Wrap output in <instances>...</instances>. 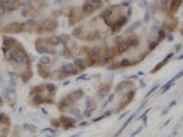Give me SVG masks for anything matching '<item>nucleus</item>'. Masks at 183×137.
I'll list each match as a JSON object with an SVG mask.
<instances>
[{
	"mask_svg": "<svg viewBox=\"0 0 183 137\" xmlns=\"http://www.w3.org/2000/svg\"><path fill=\"white\" fill-rule=\"evenodd\" d=\"M75 103H76V101L71 97V95H68V96L63 97L61 101H60L59 105H57V107H59V110H60L61 112H65L68 109H69L70 106H72Z\"/></svg>",
	"mask_w": 183,
	"mask_h": 137,
	"instance_id": "nucleus-3",
	"label": "nucleus"
},
{
	"mask_svg": "<svg viewBox=\"0 0 183 137\" xmlns=\"http://www.w3.org/2000/svg\"><path fill=\"white\" fill-rule=\"evenodd\" d=\"M88 1L92 2L93 5H95L96 7H98V8L102 6V0H88Z\"/></svg>",
	"mask_w": 183,
	"mask_h": 137,
	"instance_id": "nucleus-18",
	"label": "nucleus"
},
{
	"mask_svg": "<svg viewBox=\"0 0 183 137\" xmlns=\"http://www.w3.org/2000/svg\"><path fill=\"white\" fill-rule=\"evenodd\" d=\"M2 32H5V33H21V32H23V23H18V22L10 23L2 29Z\"/></svg>",
	"mask_w": 183,
	"mask_h": 137,
	"instance_id": "nucleus-2",
	"label": "nucleus"
},
{
	"mask_svg": "<svg viewBox=\"0 0 183 137\" xmlns=\"http://www.w3.org/2000/svg\"><path fill=\"white\" fill-rule=\"evenodd\" d=\"M109 89H110V85H109V84H103V85L101 86V88L98 89V93H97L98 97H100V98H103L104 95L108 94Z\"/></svg>",
	"mask_w": 183,
	"mask_h": 137,
	"instance_id": "nucleus-10",
	"label": "nucleus"
},
{
	"mask_svg": "<svg viewBox=\"0 0 183 137\" xmlns=\"http://www.w3.org/2000/svg\"><path fill=\"white\" fill-rule=\"evenodd\" d=\"M131 5V1L129 0H126V1H122V6H124V7H128Z\"/></svg>",
	"mask_w": 183,
	"mask_h": 137,
	"instance_id": "nucleus-20",
	"label": "nucleus"
},
{
	"mask_svg": "<svg viewBox=\"0 0 183 137\" xmlns=\"http://www.w3.org/2000/svg\"><path fill=\"white\" fill-rule=\"evenodd\" d=\"M165 37H166V31L165 30H163V29H161V30H159V32H158V39H157L158 41L160 43L163 39H165Z\"/></svg>",
	"mask_w": 183,
	"mask_h": 137,
	"instance_id": "nucleus-15",
	"label": "nucleus"
},
{
	"mask_svg": "<svg viewBox=\"0 0 183 137\" xmlns=\"http://www.w3.org/2000/svg\"><path fill=\"white\" fill-rule=\"evenodd\" d=\"M59 120H60L61 126L64 129H70V128H72V127H75V122H76V120L72 119V118H70V117L62 115Z\"/></svg>",
	"mask_w": 183,
	"mask_h": 137,
	"instance_id": "nucleus-5",
	"label": "nucleus"
},
{
	"mask_svg": "<svg viewBox=\"0 0 183 137\" xmlns=\"http://www.w3.org/2000/svg\"><path fill=\"white\" fill-rule=\"evenodd\" d=\"M70 95H71V97H72V98H73V100L77 102L78 100H80V98L84 96V92H82L81 89H77V90L72 92V93H71Z\"/></svg>",
	"mask_w": 183,
	"mask_h": 137,
	"instance_id": "nucleus-12",
	"label": "nucleus"
},
{
	"mask_svg": "<svg viewBox=\"0 0 183 137\" xmlns=\"http://www.w3.org/2000/svg\"><path fill=\"white\" fill-rule=\"evenodd\" d=\"M134 95H135V90H131V92H129L128 94L125 96V98L122 100V104H120V106L118 107V111L122 110V109H124V107H125V106H126V105H127L128 103L131 102L132 100L134 98Z\"/></svg>",
	"mask_w": 183,
	"mask_h": 137,
	"instance_id": "nucleus-8",
	"label": "nucleus"
},
{
	"mask_svg": "<svg viewBox=\"0 0 183 137\" xmlns=\"http://www.w3.org/2000/svg\"><path fill=\"white\" fill-rule=\"evenodd\" d=\"M96 9H98V7H96L95 5H93L92 2L87 1L86 4L82 5V7H81V12H82L85 15H92Z\"/></svg>",
	"mask_w": 183,
	"mask_h": 137,
	"instance_id": "nucleus-7",
	"label": "nucleus"
},
{
	"mask_svg": "<svg viewBox=\"0 0 183 137\" xmlns=\"http://www.w3.org/2000/svg\"><path fill=\"white\" fill-rule=\"evenodd\" d=\"M24 127H25L26 129H29L31 133H35V130H37V128H35L33 125H25Z\"/></svg>",
	"mask_w": 183,
	"mask_h": 137,
	"instance_id": "nucleus-19",
	"label": "nucleus"
},
{
	"mask_svg": "<svg viewBox=\"0 0 183 137\" xmlns=\"http://www.w3.org/2000/svg\"><path fill=\"white\" fill-rule=\"evenodd\" d=\"M182 4V0H171V4H169V13H175L177 9L180 8Z\"/></svg>",
	"mask_w": 183,
	"mask_h": 137,
	"instance_id": "nucleus-9",
	"label": "nucleus"
},
{
	"mask_svg": "<svg viewBox=\"0 0 183 137\" xmlns=\"http://www.w3.org/2000/svg\"><path fill=\"white\" fill-rule=\"evenodd\" d=\"M21 6V1L20 0H12L10 2H9V5L7 6V10L9 12H14V10H16L18 9V7Z\"/></svg>",
	"mask_w": 183,
	"mask_h": 137,
	"instance_id": "nucleus-11",
	"label": "nucleus"
},
{
	"mask_svg": "<svg viewBox=\"0 0 183 137\" xmlns=\"http://www.w3.org/2000/svg\"><path fill=\"white\" fill-rule=\"evenodd\" d=\"M157 6L160 9H165L168 6V0H157Z\"/></svg>",
	"mask_w": 183,
	"mask_h": 137,
	"instance_id": "nucleus-14",
	"label": "nucleus"
},
{
	"mask_svg": "<svg viewBox=\"0 0 183 137\" xmlns=\"http://www.w3.org/2000/svg\"><path fill=\"white\" fill-rule=\"evenodd\" d=\"M81 18H82V12H81V9L77 8V7L72 8L71 13H70V24L71 25L72 24H76L77 22L81 21Z\"/></svg>",
	"mask_w": 183,
	"mask_h": 137,
	"instance_id": "nucleus-4",
	"label": "nucleus"
},
{
	"mask_svg": "<svg viewBox=\"0 0 183 137\" xmlns=\"http://www.w3.org/2000/svg\"><path fill=\"white\" fill-rule=\"evenodd\" d=\"M39 63L43 64V65H47V64L51 63V60H49V57H47V56H43V57L40 58V61H39Z\"/></svg>",
	"mask_w": 183,
	"mask_h": 137,
	"instance_id": "nucleus-16",
	"label": "nucleus"
},
{
	"mask_svg": "<svg viewBox=\"0 0 183 137\" xmlns=\"http://www.w3.org/2000/svg\"><path fill=\"white\" fill-rule=\"evenodd\" d=\"M171 57H172V54H169V55H168V56H167V57H166L165 60H164V61H161V62H160V63H159V64H158L157 66H155V68H153V70H152V71H151V72H152V73H155V72H157V71H159V70H160V68H163V66H164V65H165L166 63H167V62H168V58H171Z\"/></svg>",
	"mask_w": 183,
	"mask_h": 137,
	"instance_id": "nucleus-13",
	"label": "nucleus"
},
{
	"mask_svg": "<svg viewBox=\"0 0 183 137\" xmlns=\"http://www.w3.org/2000/svg\"><path fill=\"white\" fill-rule=\"evenodd\" d=\"M149 18H150V15H149V13H147V14H145V16H144V22H148Z\"/></svg>",
	"mask_w": 183,
	"mask_h": 137,
	"instance_id": "nucleus-22",
	"label": "nucleus"
},
{
	"mask_svg": "<svg viewBox=\"0 0 183 137\" xmlns=\"http://www.w3.org/2000/svg\"><path fill=\"white\" fill-rule=\"evenodd\" d=\"M57 27V22L54 18H47L43 22L38 23L35 27L37 33H44V32H52Z\"/></svg>",
	"mask_w": 183,
	"mask_h": 137,
	"instance_id": "nucleus-1",
	"label": "nucleus"
},
{
	"mask_svg": "<svg viewBox=\"0 0 183 137\" xmlns=\"http://www.w3.org/2000/svg\"><path fill=\"white\" fill-rule=\"evenodd\" d=\"M141 25V22H135L134 24H132L128 29H127V32H132V31H134L136 27H139V26Z\"/></svg>",
	"mask_w": 183,
	"mask_h": 137,
	"instance_id": "nucleus-17",
	"label": "nucleus"
},
{
	"mask_svg": "<svg viewBox=\"0 0 183 137\" xmlns=\"http://www.w3.org/2000/svg\"><path fill=\"white\" fill-rule=\"evenodd\" d=\"M5 12H6V8H5L4 6L0 5V16H2V15L5 14Z\"/></svg>",
	"mask_w": 183,
	"mask_h": 137,
	"instance_id": "nucleus-21",
	"label": "nucleus"
},
{
	"mask_svg": "<svg viewBox=\"0 0 183 137\" xmlns=\"http://www.w3.org/2000/svg\"><path fill=\"white\" fill-rule=\"evenodd\" d=\"M38 74L40 77H43L44 79H49V78L53 77L52 71L48 68H46V65H43V64H38Z\"/></svg>",
	"mask_w": 183,
	"mask_h": 137,
	"instance_id": "nucleus-6",
	"label": "nucleus"
}]
</instances>
